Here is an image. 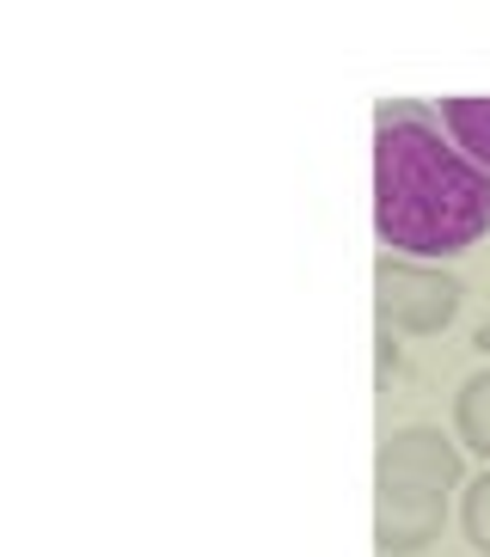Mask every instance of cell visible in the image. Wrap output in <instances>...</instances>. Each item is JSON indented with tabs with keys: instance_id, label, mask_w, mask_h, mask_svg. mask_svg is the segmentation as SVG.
<instances>
[{
	"instance_id": "6da1fadb",
	"label": "cell",
	"mask_w": 490,
	"mask_h": 557,
	"mask_svg": "<svg viewBox=\"0 0 490 557\" xmlns=\"http://www.w3.org/2000/svg\"><path fill=\"white\" fill-rule=\"evenodd\" d=\"M375 233L387 258H460L490 233V172L448 141L441 116L387 99L375 116Z\"/></svg>"
},
{
	"instance_id": "7a4b0ae2",
	"label": "cell",
	"mask_w": 490,
	"mask_h": 557,
	"mask_svg": "<svg viewBox=\"0 0 490 557\" xmlns=\"http://www.w3.org/2000/svg\"><path fill=\"white\" fill-rule=\"evenodd\" d=\"M375 312L387 331L405 337H436L454 325L460 312V282L436 263H411V258H380L375 270Z\"/></svg>"
},
{
	"instance_id": "3957f363",
	"label": "cell",
	"mask_w": 490,
	"mask_h": 557,
	"mask_svg": "<svg viewBox=\"0 0 490 557\" xmlns=\"http://www.w3.org/2000/svg\"><path fill=\"white\" fill-rule=\"evenodd\" d=\"M460 478H466V459L441 429H399V435L380 442V491L448 496Z\"/></svg>"
},
{
	"instance_id": "277c9868",
	"label": "cell",
	"mask_w": 490,
	"mask_h": 557,
	"mask_svg": "<svg viewBox=\"0 0 490 557\" xmlns=\"http://www.w3.org/2000/svg\"><path fill=\"white\" fill-rule=\"evenodd\" d=\"M448 521V496H424V491H380L375 508V545L380 557H417Z\"/></svg>"
},
{
	"instance_id": "5b68a950",
	"label": "cell",
	"mask_w": 490,
	"mask_h": 557,
	"mask_svg": "<svg viewBox=\"0 0 490 557\" xmlns=\"http://www.w3.org/2000/svg\"><path fill=\"white\" fill-rule=\"evenodd\" d=\"M436 116H441V129H448V141L473 165L490 172V99H441Z\"/></svg>"
},
{
	"instance_id": "8992f818",
	"label": "cell",
	"mask_w": 490,
	"mask_h": 557,
	"mask_svg": "<svg viewBox=\"0 0 490 557\" xmlns=\"http://www.w3.org/2000/svg\"><path fill=\"white\" fill-rule=\"evenodd\" d=\"M454 429H460V442L473 447L478 459H490V368L460 386V398H454Z\"/></svg>"
},
{
	"instance_id": "52a82bcc",
	"label": "cell",
	"mask_w": 490,
	"mask_h": 557,
	"mask_svg": "<svg viewBox=\"0 0 490 557\" xmlns=\"http://www.w3.org/2000/svg\"><path fill=\"white\" fill-rule=\"evenodd\" d=\"M460 527H466V540L490 557V472L466 484V496H460Z\"/></svg>"
},
{
	"instance_id": "ba28073f",
	"label": "cell",
	"mask_w": 490,
	"mask_h": 557,
	"mask_svg": "<svg viewBox=\"0 0 490 557\" xmlns=\"http://www.w3.org/2000/svg\"><path fill=\"white\" fill-rule=\"evenodd\" d=\"M478 349H485V356H490V319H485V325H478Z\"/></svg>"
}]
</instances>
